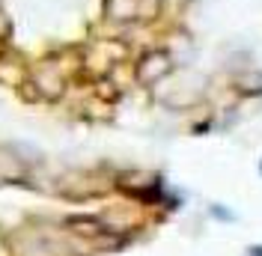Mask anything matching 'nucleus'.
<instances>
[{
  "label": "nucleus",
  "instance_id": "0eeeda50",
  "mask_svg": "<svg viewBox=\"0 0 262 256\" xmlns=\"http://www.w3.org/2000/svg\"><path fill=\"white\" fill-rule=\"evenodd\" d=\"M12 33H15V21H12V15L0 6V45H9Z\"/></svg>",
  "mask_w": 262,
  "mask_h": 256
},
{
  "label": "nucleus",
  "instance_id": "39448f33",
  "mask_svg": "<svg viewBox=\"0 0 262 256\" xmlns=\"http://www.w3.org/2000/svg\"><path fill=\"white\" fill-rule=\"evenodd\" d=\"M164 15V0H137V24H152Z\"/></svg>",
  "mask_w": 262,
  "mask_h": 256
},
{
  "label": "nucleus",
  "instance_id": "f03ea898",
  "mask_svg": "<svg viewBox=\"0 0 262 256\" xmlns=\"http://www.w3.org/2000/svg\"><path fill=\"white\" fill-rule=\"evenodd\" d=\"M173 66H176V60L170 57L167 48H152L146 54H140V60L134 63V80L140 87H155L173 72Z\"/></svg>",
  "mask_w": 262,
  "mask_h": 256
},
{
  "label": "nucleus",
  "instance_id": "20e7f679",
  "mask_svg": "<svg viewBox=\"0 0 262 256\" xmlns=\"http://www.w3.org/2000/svg\"><path fill=\"white\" fill-rule=\"evenodd\" d=\"M101 12H104V21L128 27V24H137V0H104Z\"/></svg>",
  "mask_w": 262,
  "mask_h": 256
},
{
  "label": "nucleus",
  "instance_id": "423d86ee",
  "mask_svg": "<svg viewBox=\"0 0 262 256\" xmlns=\"http://www.w3.org/2000/svg\"><path fill=\"white\" fill-rule=\"evenodd\" d=\"M235 83H238V90H242L245 96H259L262 93V72L259 69H245Z\"/></svg>",
  "mask_w": 262,
  "mask_h": 256
},
{
  "label": "nucleus",
  "instance_id": "f257e3e1",
  "mask_svg": "<svg viewBox=\"0 0 262 256\" xmlns=\"http://www.w3.org/2000/svg\"><path fill=\"white\" fill-rule=\"evenodd\" d=\"M30 80L42 101H57L69 90V72H66V54L42 57L36 66H30Z\"/></svg>",
  "mask_w": 262,
  "mask_h": 256
},
{
  "label": "nucleus",
  "instance_id": "7ed1b4c3",
  "mask_svg": "<svg viewBox=\"0 0 262 256\" xmlns=\"http://www.w3.org/2000/svg\"><path fill=\"white\" fill-rule=\"evenodd\" d=\"M27 78H30V66H27V60H24L12 45H3V48H0V87L18 90Z\"/></svg>",
  "mask_w": 262,
  "mask_h": 256
},
{
  "label": "nucleus",
  "instance_id": "6e6552de",
  "mask_svg": "<svg viewBox=\"0 0 262 256\" xmlns=\"http://www.w3.org/2000/svg\"><path fill=\"white\" fill-rule=\"evenodd\" d=\"M259 170H262V167H259Z\"/></svg>",
  "mask_w": 262,
  "mask_h": 256
}]
</instances>
